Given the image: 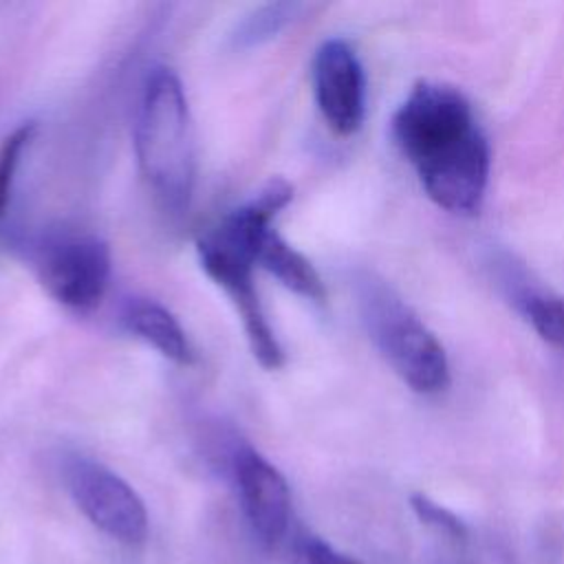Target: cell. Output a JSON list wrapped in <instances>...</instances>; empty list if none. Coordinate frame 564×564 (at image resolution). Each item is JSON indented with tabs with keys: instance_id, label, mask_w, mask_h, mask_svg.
<instances>
[{
	"instance_id": "cell-1",
	"label": "cell",
	"mask_w": 564,
	"mask_h": 564,
	"mask_svg": "<svg viewBox=\"0 0 564 564\" xmlns=\"http://www.w3.org/2000/svg\"><path fill=\"white\" fill-rule=\"evenodd\" d=\"M392 134L438 207L452 214L480 209L489 143L460 90L434 82L416 84L392 117Z\"/></svg>"
},
{
	"instance_id": "cell-2",
	"label": "cell",
	"mask_w": 564,
	"mask_h": 564,
	"mask_svg": "<svg viewBox=\"0 0 564 564\" xmlns=\"http://www.w3.org/2000/svg\"><path fill=\"white\" fill-rule=\"evenodd\" d=\"M289 200L291 187L284 181H275L196 240L200 267L231 300L253 357L269 370L282 366L284 352L267 319L253 280V269L258 267L256 238Z\"/></svg>"
},
{
	"instance_id": "cell-3",
	"label": "cell",
	"mask_w": 564,
	"mask_h": 564,
	"mask_svg": "<svg viewBox=\"0 0 564 564\" xmlns=\"http://www.w3.org/2000/svg\"><path fill=\"white\" fill-rule=\"evenodd\" d=\"M137 165L159 205L181 216L196 183V148L189 106L178 77L167 68L148 75L134 112Z\"/></svg>"
},
{
	"instance_id": "cell-4",
	"label": "cell",
	"mask_w": 564,
	"mask_h": 564,
	"mask_svg": "<svg viewBox=\"0 0 564 564\" xmlns=\"http://www.w3.org/2000/svg\"><path fill=\"white\" fill-rule=\"evenodd\" d=\"M357 304L370 339L414 392L436 394L449 386L445 348L386 282L357 280Z\"/></svg>"
},
{
	"instance_id": "cell-5",
	"label": "cell",
	"mask_w": 564,
	"mask_h": 564,
	"mask_svg": "<svg viewBox=\"0 0 564 564\" xmlns=\"http://www.w3.org/2000/svg\"><path fill=\"white\" fill-rule=\"evenodd\" d=\"M35 271L46 293L66 308L99 306L110 280V249L95 236H62L35 253Z\"/></svg>"
},
{
	"instance_id": "cell-6",
	"label": "cell",
	"mask_w": 564,
	"mask_h": 564,
	"mask_svg": "<svg viewBox=\"0 0 564 564\" xmlns=\"http://www.w3.org/2000/svg\"><path fill=\"white\" fill-rule=\"evenodd\" d=\"M64 478L75 505L99 531L123 544L145 540V505L119 474L93 458L73 456L64 467Z\"/></svg>"
},
{
	"instance_id": "cell-7",
	"label": "cell",
	"mask_w": 564,
	"mask_h": 564,
	"mask_svg": "<svg viewBox=\"0 0 564 564\" xmlns=\"http://www.w3.org/2000/svg\"><path fill=\"white\" fill-rule=\"evenodd\" d=\"M313 93L328 128L341 137L357 132L366 108V79L346 40H326L313 57Z\"/></svg>"
},
{
	"instance_id": "cell-8",
	"label": "cell",
	"mask_w": 564,
	"mask_h": 564,
	"mask_svg": "<svg viewBox=\"0 0 564 564\" xmlns=\"http://www.w3.org/2000/svg\"><path fill=\"white\" fill-rule=\"evenodd\" d=\"M234 478L253 531L267 544H280L291 520V494L284 476L256 449L242 447L234 456Z\"/></svg>"
},
{
	"instance_id": "cell-9",
	"label": "cell",
	"mask_w": 564,
	"mask_h": 564,
	"mask_svg": "<svg viewBox=\"0 0 564 564\" xmlns=\"http://www.w3.org/2000/svg\"><path fill=\"white\" fill-rule=\"evenodd\" d=\"M256 264L275 275L286 289L313 302H322L326 297L324 282L315 267L300 251H295L273 229V225H267L256 238Z\"/></svg>"
},
{
	"instance_id": "cell-10",
	"label": "cell",
	"mask_w": 564,
	"mask_h": 564,
	"mask_svg": "<svg viewBox=\"0 0 564 564\" xmlns=\"http://www.w3.org/2000/svg\"><path fill=\"white\" fill-rule=\"evenodd\" d=\"M123 324L134 337L159 350L170 361L181 366L194 361V348L183 326L165 306L152 300H134L123 311Z\"/></svg>"
},
{
	"instance_id": "cell-11",
	"label": "cell",
	"mask_w": 564,
	"mask_h": 564,
	"mask_svg": "<svg viewBox=\"0 0 564 564\" xmlns=\"http://www.w3.org/2000/svg\"><path fill=\"white\" fill-rule=\"evenodd\" d=\"M513 300L544 341L564 348V297L522 282L513 286Z\"/></svg>"
},
{
	"instance_id": "cell-12",
	"label": "cell",
	"mask_w": 564,
	"mask_h": 564,
	"mask_svg": "<svg viewBox=\"0 0 564 564\" xmlns=\"http://www.w3.org/2000/svg\"><path fill=\"white\" fill-rule=\"evenodd\" d=\"M297 4H289V2H278V4H264L260 9H256L251 15H247L234 40L238 46H256L260 42H267L271 37H275V33L293 18Z\"/></svg>"
},
{
	"instance_id": "cell-13",
	"label": "cell",
	"mask_w": 564,
	"mask_h": 564,
	"mask_svg": "<svg viewBox=\"0 0 564 564\" xmlns=\"http://www.w3.org/2000/svg\"><path fill=\"white\" fill-rule=\"evenodd\" d=\"M284 540V557L289 564H361L306 529L291 531V538Z\"/></svg>"
},
{
	"instance_id": "cell-14",
	"label": "cell",
	"mask_w": 564,
	"mask_h": 564,
	"mask_svg": "<svg viewBox=\"0 0 564 564\" xmlns=\"http://www.w3.org/2000/svg\"><path fill=\"white\" fill-rule=\"evenodd\" d=\"M33 130H35V126L31 121L22 123L15 130H11L0 143V220L4 218V212L9 207L18 165H20L24 148L29 145V141L33 137Z\"/></svg>"
},
{
	"instance_id": "cell-15",
	"label": "cell",
	"mask_w": 564,
	"mask_h": 564,
	"mask_svg": "<svg viewBox=\"0 0 564 564\" xmlns=\"http://www.w3.org/2000/svg\"><path fill=\"white\" fill-rule=\"evenodd\" d=\"M410 505H412L416 518L425 527H430L434 533L447 538L454 544H465L467 542L469 531H467L465 522L458 516H454L449 509L436 505L432 498H427L423 494H414L410 498Z\"/></svg>"
}]
</instances>
